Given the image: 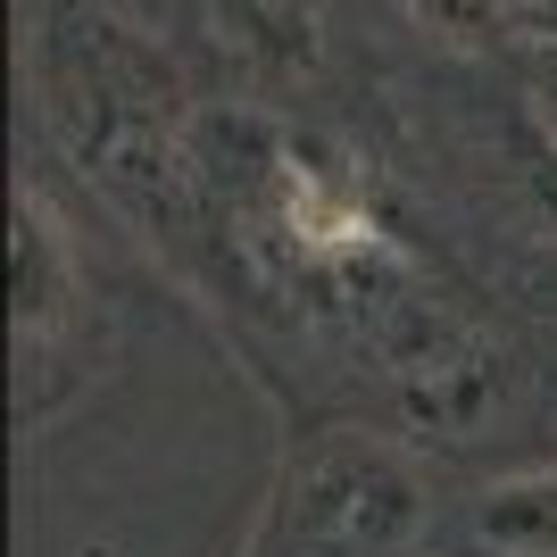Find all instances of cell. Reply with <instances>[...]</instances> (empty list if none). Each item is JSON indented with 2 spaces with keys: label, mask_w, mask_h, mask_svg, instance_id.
<instances>
[{
  "label": "cell",
  "mask_w": 557,
  "mask_h": 557,
  "mask_svg": "<svg viewBox=\"0 0 557 557\" xmlns=\"http://www.w3.org/2000/svg\"><path fill=\"white\" fill-rule=\"evenodd\" d=\"M9 292H17V333H25V342L59 333L67 300L84 292L67 233H59V216H50L42 200H17V233H9Z\"/></svg>",
  "instance_id": "obj_1"
},
{
  "label": "cell",
  "mask_w": 557,
  "mask_h": 557,
  "mask_svg": "<svg viewBox=\"0 0 557 557\" xmlns=\"http://www.w3.org/2000/svg\"><path fill=\"white\" fill-rule=\"evenodd\" d=\"M491 549L508 557H557V466H533V474H508V483L483 491L474 508Z\"/></svg>",
  "instance_id": "obj_2"
},
{
  "label": "cell",
  "mask_w": 557,
  "mask_h": 557,
  "mask_svg": "<svg viewBox=\"0 0 557 557\" xmlns=\"http://www.w3.org/2000/svg\"><path fill=\"white\" fill-rule=\"evenodd\" d=\"M233 25V42H250L258 59H308V34H317V17H308V0H216Z\"/></svg>",
  "instance_id": "obj_3"
},
{
  "label": "cell",
  "mask_w": 557,
  "mask_h": 557,
  "mask_svg": "<svg viewBox=\"0 0 557 557\" xmlns=\"http://www.w3.org/2000/svg\"><path fill=\"white\" fill-rule=\"evenodd\" d=\"M433 34H449V42H483L491 25H499V0H408Z\"/></svg>",
  "instance_id": "obj_4"
},
{
  "label": "cell",
  "mask_w": 557,
  "mask_h": 557,
  "mask_svg": "<svg viewBox=\"0 0 557 557\" xmlns=\"http://www.w3.org/2000/svg\"><path fill=\"white\" fill-rule=\"evenodd\" d=\"M499 9H557V0H499Z\"/></svg>",
  "instance_id": "obj_5"
}]
</instances>
